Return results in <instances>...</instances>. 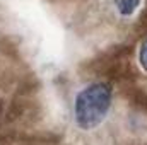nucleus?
<instances>
[{"label":"nucleus","mask_w":147,"mask_h":145,"mask_svg":"<svg viewBox=\"0 0 147 145\" xmlns=\"http://www.w3.org/2000/svg\"><path fill=\"white\" fill-rule=\"evenodd\" d=\"M113 108V87L106 80H92L82 85L72 103L74 125L84 132L98 130L110 116Z\"/></svg>","instance_id":"obj_1"},{"label":"nucleus","mask_w":147,"mask_h":145,"mask_svg":"<svg viewBox=\"0 0 147 145\" xmlns=\"http://www.w3.org/2000/svg\"><path fill=\"white\" fill-rule=\"evenodd\" d=\"M142 3H144V0H113V9L118 17L132 19L139 12Z\"/></svg>","instance_id":"obj_2"},{"label":"nucleus","mask_w":147,"mask_h":145,"mask_svg":"<svg viewBox=\"0 0 147 145\" xmlns=\"http://www.w3.org/2000/svg\"><path fill=\"white\" fill-rule=\"evenodd\" d=\"M137 65L142 72L147 75V34L142 38L137 48Z\"/></svg>","instance_id":"obj_3"}]
</instances>
